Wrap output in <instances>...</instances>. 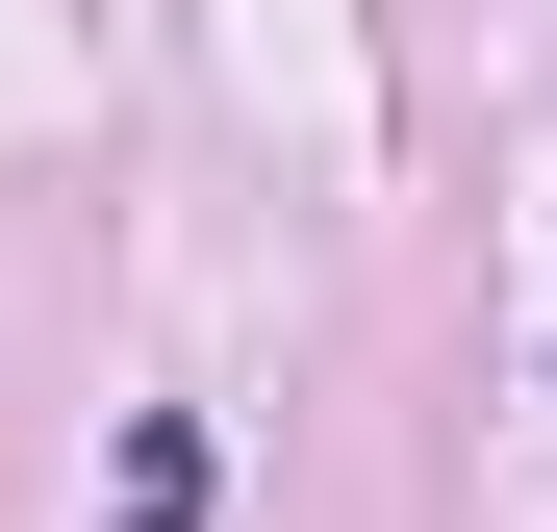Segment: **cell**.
Here are the masks:
<instances>
[{
  "instance_id": "1",
  "label": "cell",
  "mask_w": 557,
  "mask_h": 532,
  "mask_svg": "<svg viewBox=\"0 0 557 532\" xmlns=\"http://www.w3.org/2000/svg\"><path fill=\"white\" fill-rule=\"evenodd\" d=\"M102 507H127V532H203V431H177V406H152V431H127V457H102Z\"/></svg>"
}]
</instances>
